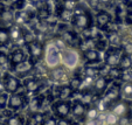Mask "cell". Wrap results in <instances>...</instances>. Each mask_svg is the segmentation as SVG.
Listing matches in <instances>:
<instances>
[{
  "label": "cell",
  "instance_id": "6",
  "mask_svg": "<svg viewBox=\"0 0 132 125\" xmlns=\"http://www.w3.org/2000/svg\"><path fill=\"white\" fill-rule=\"evenodd\" d=\"M26 49H27L28 59L36 64L37 62H40L43 57V52H45V42L40 41L39 39H33L32 41L26 45Z\"/></svg>",
  "mask_w": 132,
  "mask_h": 125
},
{
  "label": "cell",
  "instance_id": "36",
  "mask_svg": "<svg viewBox=\"0 0 132 125\" xmlns=\"http://www.w3.org/2000/svg\"><path fill=\"white\" fill-rule=\"evenodd\" d=\"M8 96L10 94H7L6 91L0 94V111L5 110L7 108V102H8Z\"/></svg>",
  "mask_w": 132,
  "mask_h": 125
},
{
  "label": "cell",
  "instance_id": "26",
  "mask_svg": "<svg viewBox=\"0 0 132 125\" xmlns=\"http://www.w3.org/2000/svg\"><path fill=\"white\" fill-rule=\"evenodd\" d=\"M26 124V118L23 115L20 113H13L12 116L7 117L4 119L3 125H25Z\"/></svg>",
  "mask_w": 132,
  "mask_h": 125
},
{
  "label": "cell",
  "instance_id": "29",
  "mask_svg": "<svg viewBox=\"0 0 132 125\" xmlns=\"http://www.w3.org/2000/svg\"><path fill=\"white\" fill-rule=\"evenodd\" d=\"M131 67H132V56L123 53L122 57L119 60V63H118V68L122 70H127Z\"/></svg>",
  "mask_w": 132,
  "mask_h": 125
},
{
  "label": "cell",
  "instance_id": "27",
  "mask_svg": "<svg viewBox=\"0 0 132 125\" xmlns=\"http://www.w3.org/2000/svg\"><path fill=\"white\" fill-rule=\"evenodd\" d=\"M46 117H47V115H46L45 112H41V111L29 113L28 123H29V125H42Z\"/></svg>",
  "mask_w": 132,
  "mask_h": 125
},
{
  "label": "cell",
  "instance_id": "12",
  "mask_svg": "<svg viewBox=\"0 0 132 125\" xmlns=\"http://www.w3.org/2000/svg\"><path fill=\"white\" fill-rule=\"evenodd\" d=\"M4 82V87H5V91L7 94H15L19 90L22 89V82L19 77L11 73H5L4 76L1 77Z\"/></svg>",
  "mask_w": 132,
  "mask_h": 125
},
{
  "label": "cell",
  "instance_id": "11",
  "mask_svg": "<svg viewBox=\"0 0 132 125\" xmlns=\"http://www.w3.org/2000/svg\"><path fill=\"white\" fill-rule=\"evenodd\" d=\"M123 55V50L122 47H109L106 48V50L104 52V64L109 68H113V67H118L119 60Z\"/></svg>",
  "mask_w": 132,
  "mask_h": 125
},
{
  "label": "cell",
  "instance_id": "8",
  "mask_svg": "<svg viewBox=\"0 0 132 125\" xmlns=\"http://www.w3.org/2000/svg\"><path fill=\"white\" fill-rule=\"evenodd\" d=\"M29 102V98L27 96V93L25 90H19L15 94H11L8 96L7 102V109L12 111H18L26 108Z\"/></svg>",
  "mask_w": 132,
  "mask_h": 125
},
{
  "label": "cell",
  "instance_id": "40",
  "mask_svg": "<svg viewBox=\"0 0 132 125\" xmlns=\"http://www.w3.org/2000/svg\"><path fill=\"white\" fill-rule=\"evenodd\" d=\"M28 1H29V3H33V1H35V0H28Z\"/></svg>",
  "mask_w": 132,
  "mask_h": 125
},
{
  "label": "cell",
  "instance_id": "21",
  "mask_svg": "<svg viewBox=\"0 0 132 125\" xmlns=\"http://www.w3.org/2000/svg\"><path fill=\"white\" fill-rule=\"evenodd\" d=\"M87 109H88V106H85L78 98H75L71 102V111H70V115H71L75 119L82 122V120H85Z\"/></svg>",
  "mask_w": 132,
  "mask_h": 125
},
{
  "label": "cell",
  "instance_id": "17",
  "mask_svg": "<svg viewBox=\"0 0 132 125\" xmlns=\"http://www.w3.org/2000/svg\"><path fill=\"white\" fill-rule=\"evenodd\" d=\"M8 56H10V69L19 63H22L23 61L28 59V54L25 52L23 48L14 47V46H13V49L11 50V53L8 54Z\"/></svg>",
  "mask_w": 132,
  "mask_h": 125
},
{
  "label": "cell",
  "instance_id": "10",
  "mask_svg": "<svg viewBox=\"0 0 132 125\" xmlns=\"http://www.w3.org/2000/svg\"><path fill=\"white\" fill-rule=\"evenodd\" d=\"M53 116L57 119H64L68 118L71 111V102L70 101H63V99H55L50 105Z\"/></svg>",
  "mask_w": 132,
  "mask_h": 125
},
{
  "label": "cell",
  "instance_id": "35",
  "mask_svg": "<svg viewBox=\"0 0 132 125\" xmlns=\"http://www.w3.org/2000/svg\"><path fill=\"white\" fill-rule=\"evenodd\" d=\"M4 67H8L10 69V56H8V53L0 49V68Z\"/></svg>",
  "mask_w": 132,
  "mask_h": 125
},
{
  "label": "cell",
  "instance_id": "32",
  "mask_svg": "<svg viewBox=\"0 0 132 125\" xmlns=\"http://www.w3.org/2000/svg\"><path fill=\"white\" fill-rule=\"evenodd\" d=\"M100 111L97 110V108H96L95 105L92 104L90 105V106H88L87 109V112H85V120H95L98 118V116H100Z\"/></svg>",
  "mask_w": 132,
  "mask_h": 125
},
{
  "label": "cell",
  "instance_id": "5",
  "mask_svg": "<svg viewBox=\"0 0 132 125\" xmlns=\"http://www.w3.org/2000/svg\"><path fill=\"white\" fill-rule=\"evenodd\" d=\"M35 19H36V11H35V7L32 4L26 5L25 7L19 11H15L14 23L21 26H28Z\"/></svg>",
  "mask_w": 132,
  "mask_h": 125
},
{
  "label": "cell",
  "instance_id": "4",
  "mask_svg": "<svg viewBox=\"0 0 132 125\" xmlns=\"http://www.w3.org/2000/svg\"><path fill=\"white\" fill-rule=\"evenodd\" d=\"M94 26L97 28L98 30H101L102 33H106L110 30L117 29V23L113 21V16L108 10L101 8L95 12L94 15Z\"/></svg>",
  "mask_w": 132,
  "mask_h": 125
},
{
  "label": "cell",
  "instance_id": "22",
  "mask_svg": "<svg viewBox=\"0 0 132 125\" xmlns=\"http://www.w3.org/2000/svg\"><path fill=\"white\" fill-rule=\"evenodd\" d=\"M103 34H104L109 46H111V47H122L124 40H123V36L118 28L113 30H110V32H106V33H103Z\"/></svg>",
  "mask_w": 132,
  "mask_h": 125
},
{
  "label": "cell",
  "instance_id": "33",
  "mask_svg": "<svg viewBox=\"0 0 132 125\" xmlns=\"http://www.w3.org/2000/svg\"><path fill=\"white\" fill-rule=\"evenodd\" d=\"M82 76H74V77H71L69 80V83L68 84L70 85V88H71L72 90L76 93V91H80L81 89V85H82Z\"/></svg>",
  "mask_w": 132,
  "mask_h": 125
},
{
  "label": "cell",
  "instance_id": "30",
  "mask_svg": "<svg viewBox=\"0 0 132 125\" xmlns=\"http://www.w3.org/2000/svg\"><path fill=\"white\" fill-rule=\"evenodd\" d=\"M120 93H122V98L127 101H132V83L130 82L123 83Z\"/></svg>",
  "mask_w": 132,
  "mask_h": 125
},
{
  "label": "cell",
  "instance_id": "16",
  "mask_svg": "<svg viewBox=\"0 0 132 125\" xmlns=\"http://www.w3.org/2000/svg\"><path fill=\"white\" fill-rule=\"evenodd\" d=\"M52 89H53L54 97L56 99L70 101L71 98H74L75 91L70 88L69 84H57V85H54Z\"/></svg>",
  "mask_w": 132,
  "mask_h": 125
},
{
  "label": "cell",
  "instance_id": "34",
  "mask_svg": "<svg viewBox=\"0 0 132 125\" xmlns=\"http://www.w3.org/2000/svg\"><path fill=\"white\" fill-rule=\"evenodd\" d=\"M124 3L127 6L124 23L127 26H132V0H124Z\"/></svg>",
  "mask_w": 132,
  "mask_h": 125
},
{
  "label": "cell",
  "instance_id": "13",
  "mask_svg": "<svg viewBox=\"0 0 132 125\" xmlns=\"http://www.w3.org/2000/svg\"><path fill=\"white\" fill-rule=\"evenodd\" d=\"M22 88L27 94H35L40 93L41 89L45 88V83L40 77L36 76H27L22 81Z\"/></svg>",
  "mask_w": 132,
  "mask_h": 125
},
{
  "label": "cell",
  "instance_id": "25",
  "mask_svg": "<svg viewBox=\"0 0 132 125\" xmlns=\"http://www.w3.org/2000/svg\"><path fill=\"white\" fill-rule=\"evenodd\" d=\"M11 45L10 38V27L0 26V49L7 48Z\"/></svg>",
  "mask_w": 132,
  "mask_h": 125
},
{
  "label": "cell",
  "instance_id": "24",
  "mask_svg": "<svg viewBox=\"0 0 132 125\" xmlns=\"http://www.w3.org/2000/svg\"><path fill=\"white\" fill-rule=\"evenodd\" d=\"M109 110L111 111L112 113H115L118 118L125 117L126 112H127V99L120 98L119 101H117V102L113 103V104L110 106Z\"/></svg>",
  "mask_w": 132,
  "mask_h": 125
},
{
  "label": "cell",
  "instance_id": "1",
  "mask_svg": "<svg viewBox=\"0 0 132 125\" xmlns=\"http://www.w3.org/2000/svg\"><path fill=\"white\" fill-rule=\"evenodd\" d=\"M69 25L78 34H81L82 32L89 29V28L94 27V14H92L91 10L81 3L80 5L76 6L72 10V14H71V19H70Z\"/></svg>",
  "mask_w": 132,
  "mask_h": 125
},
{
  "label": "cell",
  "instance_id": "39",
  "mask_svg": "<svg viewBox=\"0 0 132 125\" xmlns=\"http://www.w3.org/2000/svg\"><path fill=\"white\" fill-rule=\"evenodd\" d=\"M130 119V122L132 123V101H127V112H126V116Z\"/></svg>",
  "mask_w": 132,
  "mask_h": 125
},
{
  "label": "cell",
  "instance_id": "20",
  "mask_svg": "<svg viewBox=\"0 0 132 125\" xmlns=\"http://www.w3.org/2000/svg\"><path fill=\"white\" fill-rule=\"evenodd\" d=\"M82 54V61H84L85 64H100L103 61L102 53L97 49H87L81 52Z\"/></svg>",
  "mask_w": 132,
  "mask_h": 125
},
{
  "label": "cell",
  "instance_id": "38",
  "mask_svg": "<svg viewBox=\"0 0 132 125\" xmlns=\"http://www.w3.org/2000/svg\"><path fill=\"white\" fill-rule=\"evenodd\" d=\"M42 125H57V118L55 116H47Z\"/></svg>",
  "mask_w": 132,
  "mask_h": 125
},
{
  "label": "cell",
  "instance_id": "2",
  "mask_svg": "<svg viewBox=\"0 0 132 125\" xmlns=\"http://www.w3.org/2000/svg\"><path fill=\"white\" fill-rule=\"evenodd\" d=\"M43 64L46 69L50 70L61 65V48L59 39L53 38L45 42V52H43Z\"/></svg>",
  "mask_w": 132,
  "mask_h": 125
},
{
  "label": "cell",
  "instance_id": "41",
  "mask_svg": "<svg viewBox=\"0 0 132 125\" xmlns=\"http://www.w3.org/2000/svg\"><path fill=\"white\" fill-rule=\"evenodd\" d=\"M70 125H75V124H74V123H72V124H70Z\"/></svg>",
  "mask_w": 132,
  "mask_h": 125
},
{
  "label": "cell",
  "instance_id": "23",
  "mask_svg": "<svg viewBox=\"0 0 132 125\" xmlns=\"http://www.w3.org/2000/svg\"><path fill=\"white\" fill-rule=\"evenodd\" d=\"M45 102H46L45 94H39V95L36 94L34 97L30 98L29 102H28V104H27L29 113H33V112H37V111H40L41 109L43 108V105H45Z\"/></svg>",
  "mask_w": 132,
  "mask_h": 125
},
{
  "label": "cell",
  "instance_id": "7",
  "mask_svg": "<svg viewBox=\"0 0 132 125\" xmlns=\"http://www.w3.org/2000/svg\"><path fill=\"white\" fill-rule=\"evenodd\" d=\"M35 7L37 20H49L53 16V1L52 0H35L30 3Z\"/></svg>",
  "mask_w": 132,
  "mask_h": 125
},
{
  "label": "cell",
  "instance_id": "9",
  "mask_svg": "<svg viewBox=\"0 0 132 125\" xmlns=\"http://www.w3.org/2000/svg\"><path fill=\"white\" fill-rule=\"evenodd\" d=\"M120 89H122V84H120L118 81H113V82H111L109 84V87H108V89L105 90V93L101 96L109 108L113 103H116L117 101H119L120 98H122Z\"/></svg>",
  "mask_w": 132,
  "mask_h": 125
},
{
  "label": "cell",
  "instance_id": "37",
  "mask_svg": "<svg viewBox=\"0 0 132 125\" xmlns=\"http://www.w3.org/2000/svg\"><path fill=\"white\" fill-rule=\"evenodd\" d=\"M120 81H123V83H125V82L132 83V67L129 68L127 70H123V74H122V77H120Z\"/></svg>",
  "mask_w": 132,
  "mask_h": 125
},
{
  "label": "cell",
  "instance_id": "31",
  "mask_svg": "<svg viewBox=\"0 0 132 125\" xmlns=\"http://www.w3.org/2000/svg\"><path fill=\"white\" fill-rule=\"evenodd\" d=\"M118 120H119V118L115 113H112L110 110H108L104 113V117H103V123L106 125H117Z\"/></svg>",
  "mask_w": 132,
  "mask_h": 125
},
{
  "label": "cell",
  "instance_id": "3",
  "mask_svg": "<svg viewBox=\"0 0 132 125\" xmlns=\"http://www.w3.org/2000/svg\"><path fill=\"white\" fill-rule=\"evenodd\" d=\"M82 62V54L80 49L68 46H63L61 48V64L68 71H74L78 69Z\"/></svg>",
  "mask_w": 132,
  "mask_h": 125
},
{
  "label": "cell",
  "instance_id": "19",
  "mask_svg": "<svg viewBox=\"0 0 132 125\" xmlns=\"http://www.w3.org/2000/svg\"><path fill=\"white\" fill-rule=\"evenodd\" d=\"M48 76H49V78L52 81L57 82V83H62V84H65V83H63V82L70 80L69 76H68V70L65 69L62 64L54 68V69L48 70Z\"/></svg>",
  "mask_w": 132,
  "mask_h": 125
},
{
  "label": "cell",
  "instance_id": "28",
  "mask_svg": "<svg viewBox=\"0 0 132 125\" xmlns=\"http://www.w3.org/2000/svg\"><path fill=\"white\" fill-rule=\"evenodd\" d=\"M26 1H27V0H0V3H4V4H6V5H8L14 11H19L25 7Z\"/></svg>",
  "mask_w": 132,
  "mask_h": 125
},
{
  "label": "cell",
  "instance_id": "14",
  "mask_svg": "<svg viewBox=\"0 0 132 125\" xmlns=\"http://www.w3.org/2000/svg\"><path fill=\"white\" fill-rule=\"evenodd\" d=\"M14 19L15 11L6 4L0 3V26L11 27L14 23Z\"/></svg>",
  "mask_w": 132,
  "mask_h": 125
},
{
  "label": "cell",
  "instance_id": "15",
  "mask_svg": "<svg viewBox=\"0 0 132 125\" xmlns=\"http://www.w3.org/2000/svg\"><path fill=\"white\" fill-rule=\"evenodd\" d=\"M34 69H35V63L33 62V61H30L29 59H27V60L23 61L22 63H19V64L12 67L10 70L15 74L16 77L25 78V77H27Z\"/></svg>",
  "mask_w": 132,
  "mask_h": 125
},
{
  "label": "cell",
  "instance_id": "18",
  "mask_svg": "<svg viewBox=\"0 0 132 125\" xmlns=\"http://www.w3.org/2000/svg\"><path fill=\"white\" fill-rule=\"evenodd\" d=\"M111 83V81L104 75H100L95 78L94 84H92V93L96 97H101L103 94L105 93V90L108 89L109 84Z\"/></svg>",
  "mask_w": 132,
  "mask_h": 125
}]
</instances>
